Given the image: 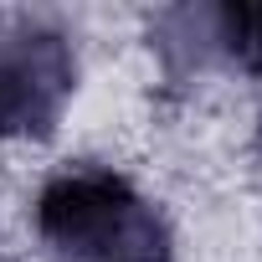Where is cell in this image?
Wrapping results in <instances>:
<instances>
[{"instance_id":"6da1fadb","label":"cell","mask_w":262,"mask_h":262,"mask_svg":"<svg viewBox=\"0 0 262 262\" xmlns=\"http://www.w3.org/2000/svg\"><path fill=\"white\" fill-rule=\"evenodd\" d=\"M36 231L57 262H170L165 216L103 165H72L36 195Z\"/></svg>"},{"instance_id":"7a4b0ae2","label":"cell","mask_w":262,"mask_h":262,"mask_svg":"<svg viewBox=\"0 0 262 262\" xmlns=\"http://www.w3.org/2000/svg\"><path fill=\"white\" fill-rule=\"evenodd\" d=\"M77 82L62 31L31 16H0V134H52Z\"/></svg>"},{"instance_id":"3957f363","label":"cell","mask_w":262,"mask_h":262,"mask_svg":"<svg viewBox=\"0 0 262 262\" xmlns=\"http://www.w3.org/2000/svg\"><path fill=\"white\" fill-rule=\"evenodd\" d=\"M216 31H221L226 52L247 72H262V6H226V11H216Z\"/></svg>"}]
</instances>
